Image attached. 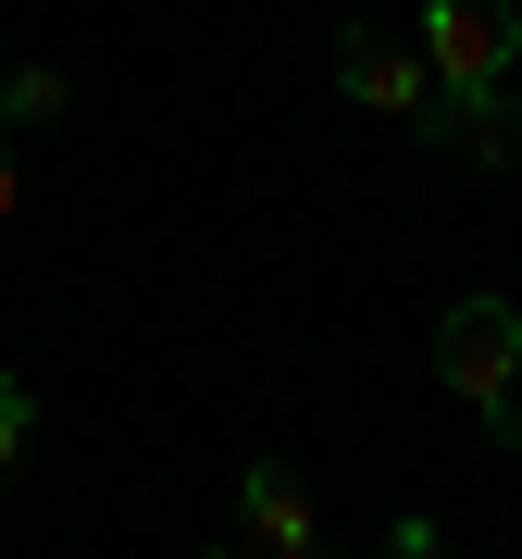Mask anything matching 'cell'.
<instances>
[{
	"label": "cell",
	"instance_id": "1",
	"mask_svg": "<svg viewBox=\"0 0 522 559\" xmlns=\"http://www.w3.org/2000/svg\"><path fill=\"white\" fill-rule=\"evenodd\" d=\"M423 62H436V87H510L522 0H423Z\"/></svg>",
	"mask_w": 522,
	"mask_h": 559
},
{
	"label": "cell",
	"instance_id": "2",
	"mask_svg": "<svg viewBox=\"0 0 522 559\" xmlns=\"http://www.w3.org/2000/svg\"><path fill=\"white\" fill-rule=\"evenodd\" d=\"M436 373L461 385L473 411H510V385H522V311L510 299H461L436 323Z\"/></svg>",
	"mask_w": 522,
	"mask_h": 559
},
{
	"label": "cell",
	"instance_id": "3",
	"mask_svg": "<svg viewBox=\"0 0 522 559\" xmlns=\"http://www.w3.org/2000/svg\"><path fill=\"white\" fill-rule=\"evenodd\" d=\"M336 87H348L361 112L411 124L423 100H436V62H423V38H385V25H348V38H336Z\"/></svg>",
	"mask_w": 522,
	"mask_h": 559
},
{
	"label": "cell",
	"instance_id": "4",
	"mask_svg": "<svg viewBox=\"0 0 522 559\" xmlns=\"http://www.w3.org/2000/svg\"><path fill=\"white\" fill-rule=\"evenodd\" d=\"M237 510H249V547H274V559H311L323 547V510H311V485L286 473V460H249V473H237Z\"/></svg>",
	"mask_w": 522,
	"mask_h": 559
},
{
	"label": "cell",
	"instance_id": "5",
	"mask_svg": "<svg viewBox=\"0 0 522 559\" xmlns=\"http://www.w3.org/2000/svg\"><path fill=\"white\" fill-rule=\"evenodd\" d=\"M436 150H473V162H510V100L498 87H436V100L411 112Z\"/></svg>",
	"mask_w": 522,
	"mask_h": 559
},
{
	"label": "cell",
	"instance_id": "6",
	"mask_svg": "<svg viewBox=\"0 0 522 559\" xmlns=\"http://www.w3.org/2000/svg\"><path fill=\"white\" fill-rule=\"evenodd\" d=\"M62 112V75L50 62H13V75H0V124H50Z\"/></svg>",
	"mask_w": 522,
	"mask_h": 559
},
{
	"label": "cell",
	"instance_id": "7",
	"mask_svg": "<svg viewBox=\"0 0 522 559\" xmlns=\"http://www.w3.org/2000/svg\"><path fill=\"white\" fill-rule=\"evenodd\" d=\"M25 436H38V399H25L13 373H0V485H13V460H25Z\"/></svg>",
	"mask_w": 522,
	"mask_h": 559
},
{
	"label": "cell",
	"instance_id": "8",
	"mask_svg": "<svg viewBox=\"0 0 522 559\" xmlns=\"http://www.w3.org/2000/svg\"><path fill=\"white\" fill-rule=\"evenodd\" d=\"M385 559H448V535H436V522H423V510H411V522H399V535H385Z\"/></svg>",
	"mask_w": 522,
	"mask_h": 559
},
{
	"label": "cell",
	"instance_id": "9",
	"mask_svg": "<svg viewBox=\"0 0 522 559\" xmlns=\"http://www.w3.org/2000/svg\"><path fill=\"white\" fill-rule=\"evenodd\" d=\"M13 200H25V175H13V124H0V224H13Z\"/></svg>",
	"mask_w": 522,
	"mask_h": 559
},
{
	"label": "cell",
	"instance_id": "10",
	"mask_svg": "<svg viewBox=\"0 0 522 559\" xmlns=\"http://www.w3.org/2000/svg\"><path fill=\"white\" fill-rule=\"evenodd\" d=\"M498 100H510V162H522V62H510V87H498Z\"/></svg>",
	"mask_w": 522,
	"mask_h": 559
},
{
	"label": "cell",
	"instance_id": "11",
	"mask_svg": "<svg viewBox=\"0 0 522 559\" xmlns=\"http://www.w3.org/2000/svg\"><path fill=\"white\" fill-rule=\"evenodd\" d=\"M212 559H274V547H249V535H237V547H212Z\"/></svg>",
	"mask_w": 522,
	"mask_h": 559
},
{
	"label": "cell",
	"instance_id": "12",
	"mask_svg": "<svg viewBox=\"0 0 522 559\" xmlns=\"http://www.w3.org/2000/svg\"><path fill=\"white\" fill-rule=\"evenodd\" d=\"M311 559H336V547H311Z\"/></svg>",
	"mask_w": 522,
	"mask_h": 559
},
{
	"label": "cell",
	"instance_id": "13",
	"mask_svg": "<svg viewBox=\"0 0 522 559\" xmlns=\"http://www.w3.org/2000/svg\"><path fill=\"white\" fill-rule=\"evenodd\" d=\"M0 75H13V62H0Z\"/></svg>",
	"mask_w": 522,
	"mask_h": 559
}]
</instances>
